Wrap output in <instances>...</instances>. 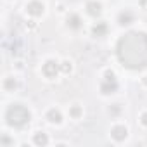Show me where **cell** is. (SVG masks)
<instances>
[{
  "instance_id": "obj_1",
  "label": "cell",
  "mask_w": 147,
  "mask_h": 147,
  "mask_svg": "<svg viewBox=\"0 0 147 147\" xmlns=\"http://www.w3.org/2000/svg\"><path fill=\"white\" fill-rule=\"evenodd\" d=\"M116 57L123 67L142 71L147 67V33L128 31L116 43Z\"/></svg>"
},
{
  "instance_id": "obj_2",
  "label": "cell",
  "mask_w": 147,
  "mask_h": 147,
  "mask_svg": "<svg viewBox=\"0 0 147 147\" xmlns=\"http://www.w3.org/2000/svg\"><path fill=\"white\" fill-rule=\"evenodd\" d=\"M5 121L12 128H24L31 121V113L23 104H11L5 111Z\"/></svg>"
},
{
  "instance_id": "obj_3",
  "label": "cell",
  "mask_w": 147,
  "mask_h": 147,
  "mask_svg": "<svg viewBox=\"0 0 147 147\" xmlns=\"http://www.w3.org/2000/svg\"><path fill=\"white\" fill-rule=\"evenodd\" d=\"M118 90V82H116V76H114V73L113 71H106V75H104V80L100 83V92L104 95H111Z\"/></svg>"
},
{
  "instance_id": "obj_4",
  "label": "cell",
  "mask_w": 147,
  "mask_h": 147,
  "mask_svg": "<svg viewBox=\"0 0 147 147\" xmlns=\"http://www.w3.org/2000/svg\"><path fill=\"white\" fill-rule=\"evenodd\" d=\"M61 71V64L55 62V61H47L43 66H42V73H43V76L45 78H55L57 76V73Z\"/></svg>"
},
{
  "instance_id": "obj_5",
  "label": "cell",
  "mask_w": 147,
  "mask_h": 147,
  "mask_svg": "<svg viewBox=\"0 0 147 147\" xmlns=\"http://www.w3.org/2000/svg\"><path fill=\"white\" fill-rule=\"evenodd\" d=\"M26 11H28L30 16L38 18V16H42V14L45 12V5L40 2V0H33V2H30V4L26 5Z\"/></svg>"
},
{
  "instance_id": "obj_6",
  "label": "cell",
  "mask_w": 147,
  "mask_h": 147,
  "mask_svg": "<svg viewBox=\"0 0 147 147\" xmlns=\"http://www.w3.org/2000/svg\"><path fill=\"white\" fill-rule=\"evenodd\" d=\"M111 137H113L116 142H123V140L128 137V130H126V126H123V125H116V126L111 130Z\"/></svg>"
},
{
  "instance_id": "obj_7",
  "label": "cell",
  "mask_w": 147,
  "mask_h": 147,
  "mask_svg": "<svg viewBox=\"0 0 147 147\" xmlns=\"http://www.w3.org/2000/svg\"><path fill=\"white\" fill-rule=\"evenodd\" d=\"M87 14L92 18H99L102 14V5L99 2H95V0H92V2L87 4Z\"/></svg>"
},
{
  "instance_id": "obj_8",
  "label": "cell",
  "mask_w": 147,
  "mask_h": 147,
  "mask_svg": "<svg viewBox=\"0 0 147 147\" xmlns=\"http://www.w3.org/2000/svg\"><path fill=\"white\" fill-rule=\"evenodd\" d=\"M67 28H71V30H80L82 28V18L78 16V14H69L67 16Z\"/></svg>"
},
{
  "instance_id": "obj_9",
  "label": "cell",
  "mask_w": 147,
  "mask_h": 147,
  "mask_svg": "<svg viewBox=\"0 0 147 147\" xmlns=\"http://www.w3.org/2000/svg\"><path fill=\"white\" fill-rule=\"evenodd\" d=\"M106 33H107V24L104 23V21H100V23H97L94 28H92V35L95 36V38H100V36H106Z\"/></svg>"
},
{
  "instance_id": "obj_10",
  "label": "cell",
  "mask_w": 147,
  "mask_h": 147,
  "mask_svg": "<svg viewBox=\"0 0 147 147\" xmlns=\"http://www.w3.org/2000/svg\"><path fill=\"white\" fill-rule=\"evenodd\" d=\"M118 23H119L121 26H128V24H131V23H133V14H131L130 11H123V12H119V16H118Z\"/></svg>"
},
{
  "instance_id": "obj_11",
  "label": "cell",
  "mask_w": 147,
  "mask_h": 147,
  "mask_svg": "<svg viewBox=\"0 0 147 147\" xmlns=\"http://www.w3.org/2000/svg\"><path fill=\"white\" fill-rule=\"evenodd\" d=\"M47 119H49L50 123H54V125H59V123L62 121V114H61L57 109H49V111H47Z\"/></svg>"
},
{
  "instance_id": "obj_12",
  "label": "cell",
  "mask_w": 147,
  "mask_h": 147,
  "mask_svg": "<svg viewBox=\"0 0 147 147\" xmlns=\"http://www.w3.org/2000/svg\"><path fill=\"white\" fill-rule=\"evenodd\" d=\"M33 142H35V145H38V147H45V145L49 144V137H47V133L38 131V133H35V137H33Z\"/></svg>"
},
{
  "instance_id": "obj_13",
  "label": "cell",
  "mask_w": 147,
  "mask_h": 147,
  "mask_svg": "<svg viewBox=\"0 0 147 147\" xmlns=\"http://www.w3.org/2000/svg\"><path fill=\"white\" fill-rule=\"evenodd\" d=\"M16 87H18V82H16L14 78H5V82H4V88H5L7 92H12Z\"/></svg>"
},
{
  "instance_id": "obj_14",
  "label": "cell",
  "mask_w": 147,
  "mask_h": 147,
  "mask_svg": "<svg viewBox=\"0 0 147 147\" xmlns=\"http://www.w3.org/2000/svg\"><path fill=\"white\" fill-rule=\"evenodd\" d=\"M71 69H73V64H71L69 61H64V62H61V71L64 73V75H69V73H71Z\"/></svg>"
},
{
  "instance_id": "obj_15",
  "label": "cell",
  "mask_w": 147,
  "mask_h": 147,
  "mask_svg": "<svg viewBox=\"0 0 147 147\" xmlns=\"http://www.w3.org/2000/svg\"><path fill=\"white\" fill-rule=\"evenodd\" d=\"M69 114L75 118V119L80 118V116H82V107H80V106H73V107L69 109Z\"/></svg>"
},
{
  "instance_id": "obj_16",
  "label": "cell",
  "mask_w": 147,
  "mask_h": 147,
  "mask_svg": "<svg viewBox=\"0 0 147 147\" xmlns=\"http://www.w3.org/2000/svg\"><path fill=\"white\" fill-rule=\"evenodd\" d=\"M140 121H142V125H145V126H147V113H142Z\"/></svg>"
},
{
  "instance_id": "obj_17",
  "label": "cell",
  "mask_w": 147,
  "mask_h": 147,
  "mask_svg": "<svg viewBox=\"0 0 147 147\" xmlns=\"http://www.w3.org/2000/svg\"><path fill=\"white\" fill-rule=\"evenodd\" d=\"M109 113H113V114H116V113H119V106H118V104H114V107H113V111L109 109Z\"/></svg>"
},
{
  "instance_id": "obj_18",
  "label": "cell",
  "mask_w": 147,
  "mask_h": 147,
  "mask_svg": "<svg viewBox=\"0 0 147 147\" xmlns=\"http://www.w3.org/2000/svg\"><path fill=\"white\" fill-rule=\"evenodd\" d=\"M2 144H4V145H7V144H12V140H11V138H7V137H2Z\"/></svg>"
},
{
  "instance_id": "obj_19",
  "label": "cell",
  "mask_w": 147,
  "mask_h": 147,
  "mask_svg": "<svg viewBox=\"0 0 147 147\" xmlns=\"http://www.w3.org/2000/svg\"><path fill=\"white\" fill-rule=\"evenodd\" d=\"M142 83H144V85L147 87V76H144V80H142Z\"/></svg>"
}]
</instances>
